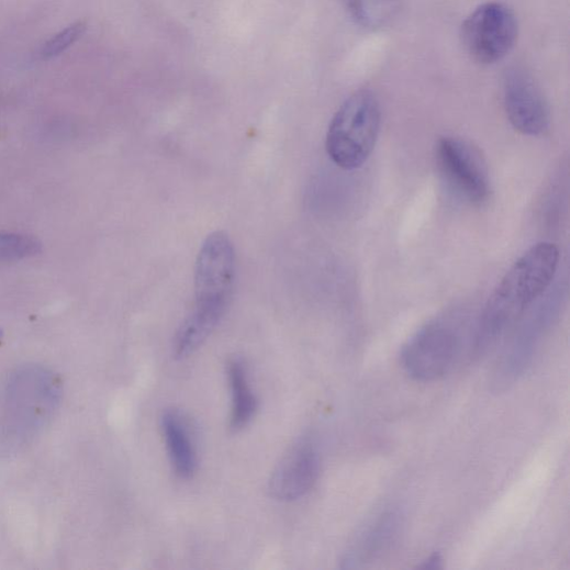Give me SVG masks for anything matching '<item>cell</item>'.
<instances>
[{
  "label": "cell",
  "mask_w": 570,
  "mask_h": 570,
  "mask_svg": "<svg viewBox=\"0 0 570 570\" xmlns=\"http://www.w3.org/2000/svg\"><path fill=\"white\" fill-rule=\"evenodd\" d=\"M560 261L555 243L539 242L505 273L480 315L471 355L480 357L517 323L552 283Z\"/></svg>",
  "instance_id": "1"
},
{
  "label": "cell",
  "mask_w": 570,
  "mask_h": 570,
  "mask_svg": "<svg viewBox=\"0 0 570 570\" xmlns=\"http://www.w3.org/2000/svg\"><path fill=\"white\" fill-rule=\"evenodd\" d=\"M235 253L224 232L211 233L198 255L194 273L195 303L175 340V355L183 359L194 354L224 316L233 293Z\"/></svg>",
  "instance_id": "2"
},
{
  "label": "cell",
  "mask_w": 570,
  "mask_h": 570,
  "mask_svg": "<svg viewBox=\"0 0 570 570\" xmlns=\"http://www.w3.org/2000/svg\"><path fill=\"white\" fill-rule=\"evenodd\" d=\"M381 109L370 91H358L339 108L325 137V149L345 171L362 168L380 134Z\"/></svg>",
  "instance_id": "3"
},
{
  "label": "cell",
  "mask_w": 570,
  "mask_h": 570,
  "mask_svg": "<svg viewBox=\"0 0 570 570\" xmlns=\"http://www.w3.org/2000/svg\"><path fill=\"white\" fill-rule=\"evenodd\" d=\"M466 328V318L458 312L428 322L402 350L405 372L422 382L444 378L463 356L468 344Z\"/></svg>",
  "instance_id": "4"
},
{
  "label": "cell",
  "mask_w": 570,
  "mask_h": 570,
  "mask_svg": "<svg viewBox=\"0 0 570 570\" xmlns=\"http://www.w3.org/2000/svg\"><path fill=\"white\" fill-rule=\"evenodd\" d=\"M517 36L516 16L501 3L479 7L461 27L465 49L473 60L482 65H492L505 58L514 48Z\"/></svg>",
  "instance_id": "5"
},
{
  "label": "cell",
  "mask_w": 570,
  "mask_h": 570,
  "mask_svg": "<svg viewBox=\"0 0 570 570\" xmlns=\"http://www.w3.org/2000/svg\"><path fill=\"white\" fill-rule=\"evenodd\" d=\"M436 159L442 177L456 197L473 206L490 199V177L469 143L454 136L442 137L436 145Z\"/></svg>",
  "instance_id": "6"
},
{
  "label": "cell",
  "mask_w": 570,
  "mask_h": 570,
  "mask_svg": "<svg viewBox=\"0 0 570 570\" xmlns=\"http://www.w3.org/2000/svg\"><path fill=\"white\" fill-rule=\"evenodd\" d=\"M504 107L512 126L523 135L540 136L548 131V103L534 77L523 68H512L504 79Z\"/></svg>",
  "instance_id": "7"
},
{
  "label": "cell",
  "mask_w": 570,
  "mask_h": 570,
  "mask_svg": "<svg viewBox=\"0 0 570 570\" xmlns=\"http://www.w3.org/2000/svg\"><path fill=\"white\" fill-rule=\"evenodd\" d=\"M321 470L318 450L312 440L293 444L275 468L269 480L270 495L280 502L304 498L314 487Z\"/></svg>",
  "instance_id": "8"
},
{
  "label": "cell",
  "mask_w": 570,
  "mask_h": 570,
  "mask_svg": "<svg viewBox=\"0 0 570 570\" xmlns=\"http://www.w3.org/2000/svg\"><path fill=\"white\" fill-rule=\"evenodd\" d=\"M402 525V515L396 510L389 508L377 515L347 549L342 568H362L383 558L396 544Z\"/></svg>",
  "instance_id": "9"
},
{
  "label": "cell",
  "mask_w": 570,
  "mask_h": 570,
  "mask_svg": "<svg viewBox=\"0 0 570 570\" xmlns=\"http://www.w3.org/2000/svg\"><path fill=\"white\" fill-rule=\"evenodd\" d=\"M160 429L176 473L191 478L198 467V456L189 425L177 411H167L160 418Z\"/></svg>",
  "instance_id": "10"
},
{
  "label": "cell",
  "mask_w": 570,
  "mask_h": 570,
  "mask_svg": "<svg viewBox=\"0 0 570 570\" xmlns=\"http://www.w3.org/2000/svg\"><path fill=\"white\" fill-rule=\"evenodd\" d=\"M227 378L232 395L230 428L236 433L254 421L258 411V399L250 383L248 368L242 359L230 360Z\"/></svg>",
  "instance_id": "11"
},
{
  "label": "cell",
  "mask_w": 570,
  "mask_h": 570,
  "mask_svg": "<svg viewBox=\"0 0 570 570\" xmlns=\"http://www.w3.org/2000/svg\"><path fill=\"white\" fill-rule=\"evenodd\" d=\"M350 18L367 31H381L398 19L402 0H342Z\"/></svg>",
  "instance_id": "12"
},
{
  "label": "cell",
  "mask_w": 570,
  "mask_h": 570,
  "mask_svg": "<svg viewBox=\"0 0 570 570\" xmlns=\"http://www.w3.org/2000/svg\"><path fill=\"white\" fill-rule=\"evenodd\" d=\"M41 242L31 235L0 231V264L19 262L41 254Z\"/></svg>",
  "instance_id": "13"
},
{
  "label": "cell",
  "mask_w": 570,
  "mask_h": 570,
  "mask_svg": "<svg viewBox=\"0 0 570 570\" xmlns=\"http://www.w3.org/2000/svg\"><path fill=\"white\" fill-rule=\"evenodd\" d=\"M86 30L87 24L83 22H77L68 26L45 43L41 52L42 57L49 59L64 53L85 34Z\"/></svg>",
  "instance_id": "14"
},
{
  "label": "cell",
  "mask_w": 570,
  "mask_h": 570,
  "mask_svg": "<svg viewBox=\"0 0 570 570\" xmlns=\"http://www.w3.org/2000/svg\"><path fill=\"white\" fill-rule=\"evenodd\" d=\"M443 557L440 554L436 552L428 557L422 565L418 566L421 569L425 570H437L443 568Z\"/></svg>",
  "instance_id": "15"
}]
</instances>
